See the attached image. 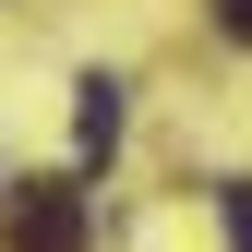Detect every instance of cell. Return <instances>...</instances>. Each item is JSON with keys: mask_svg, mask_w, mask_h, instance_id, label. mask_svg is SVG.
<instances>
[{"mask_svg": "<svg viewBox=\"0 0 252 252\" xmlns=\"http://www.w3.org/2000/svg\"><path fill=\"white\" fill-rule=\"evenodd\" d=\"M0 216H12V252H84V192L72 180H12Z\"/></svg>", "mask_w": 252, "mask_h": 252, "instance_id": "obj_1", "label": "cell"}, {"mask_svg": "<svg viewBox=\"0 0 252 252\" xmlns=\"http://www.w3.org/2000/svg\"><path fill=\"white\" fill-rule=\"evenodd\" d=\"M108 144H120V84L84 72V84H72V156H84V168H108Z\"/></svg>", "mask_w": 252, "mask_h": 252, "instance_id": "obj_2", "label": "cell"}, {"mask_svg": "<svg viewBox=\"0 0 252 252\" xmlns=\"http://www.w3.org/2000/svg\"><path fill=\"white\" fill-rule=\"evenodd\" d=\"M216 216H228V252H252V192H240V180L216 192Z\"/></svg>", "mask_w": 252, "mask_h": 252, "instance_id": "obj_3", "label": "cell"}, {"mask_svg": "<svg viewBox=\"0 0 252 252\" xmlns=\"http://www.w3.org/2000/svg\"><path fill=\"white\" fill-rule=\"evenodd\" d=\"M216 36H252V0H216Z\"/></svg>", "mask_w": 252, "mask_h": 252, "instance_id": "obj_4", "label": "cell"}]
</instances>
